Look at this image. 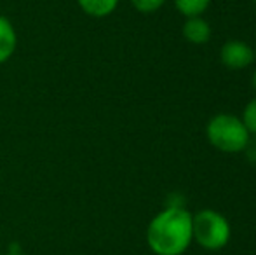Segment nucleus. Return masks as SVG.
<instances>
[{"label":"nucleus","mask_w":256,"mask_h":255,"mask_svg":"<svg viewBox=\"0 0 256 255\" xmlns=\"http://www.w3.org/2000/svg\"><path fill=\"white\" fill-rule=\"evenodd\" d=\"M192 241V213L185 206H166L146 227V245L155 255H183Z\"/></svg>","instance_id":"1"},{"label":"nucleus","mask_w":256,"mask_h":255,"mask_svg":"<svg viewBox=\"0 0 256 255\" xmlns=\"http://www.w3.org/2000/svg\"><path fill=\"white\" fill-rule=\"evenodd\" d=\"M206 136L216 150L225 154L244 152L251 140V133L248 131L244 121L226 112L216 114L209 119L206 126Z\"/></svg>","instance_id":"2"},{"label":"nucleus","mask_w":256,"mask_h":255,"mask_svg":"<svg viewBox=\"0 0 256 255\" xmlns=\"http://www.w3.org/2000/svg\"><path fill=\"white\" fill-rule=\"evenodd\" d=\"M232 227L225 215L220 211L204 208L192 215V238L200 248L216 252L228 245Z\"/></svg>","instance_id":"3"},{"label":"nucleus","mask_w":256,"mask_h":255,"mask_svg":"<svg viewBox=\"0 0 256 255\" xmlns=\"http://www.w3.org/2000/svg\"><path fill=\"white\" fill-rule=\"evenodd\" d=\"M256 60V53L248 42L232 39L226 41L220 49V62L228 70H244Z\"/></svg>","instance_id":"4"},{"label":"nucleus","mask_w":256,"mask_h":255,"mask_svg":"<svg viewBox=\"0 0 256 255\" xmlns=\"http://www.w3.org/2000/svg\"><path fill=\"white\" fill-rule=\"evenodd\" d=\"M183 37L186 42L196 46L208 44L211 41V25L200 16L196 18H185L183 23Z\"/></svg>","instance_id":"5"},{"label":"nucleus","mask_w":256,"mask_h":255,"mask_svg":"<svg viewBox=\"0 0 256 255\" xmlns=\"http://www.w3.org/2000/svg\"><path fill=\"white\" fill-rule=\"evenodd\" d=\"M18 48V32L10 20L0 14V65L7 63Z\"/></svg>","instance_id":"6"},{"label":"nucleus","mask_w":256,"mask_h":255,"mask_svg":"<svg viewBox=\"0 0 256 255\" xmlns=\"http://www.w3.org/2000/svg\"><path fill=\"white\" fill-rule=\"evenodd\" d=\"M78 7L91 18H106L117 9L118 0H77Z\"/></svg>","instance_id":"7"},{"label":"nucleus","mask_w":256,"mask_h":255,"mask_svg":"<svg viewBox=\"0 0 256 255\" xmlns=\"http://www.w3.org/2000/svg\"><path fill=\"white\" fill-rule=\"evenodd\" d=\"M212 0H174V7L182 16L185 18H196L202 16L209 9Z\"/></svg>","instance_id":"8"},{"label":"nucleus","mask_w":256,"mask_h":255,"mask_svg":"<svg viewBox=\"0 0 256 255\" xmlns=\"http://www.w3.org/2000/svg\"><path fill=\"white\" fill-rule=\"evenodd\" d=\"M240 119L244 121L248 131H250L251 135H256V96L253 100H250L248 105L244 107L242 117H240Z\"/></svg>","instance_id":"9"},{"label":"nucleus","mask_w":256,"mask_h":255,"mask_svg":"<svg viewBox=\"0 0 256 255\" xmlns=\"http://www.w3.org/2000/svg\"><path fill=\"white\" fill-rule=\"evenodd\" d=\"M131 6L142 14H152L166 4V0H129Z\"/></svg>","instance_id":"10"},{"label":"nucleus","mask_w":256,"mask_h":255,"mask_svg":"<svg viewBox=\"0 0 256 255\" xmlns=\"http://www.w3.org/2000/svg\"><path fill=\"white\" fill-rule=\"evenodd\" d=\"M4 255H26V253H21V252H7V253H4Z\"/></svg>","instance_id":"11"},{"label":"nucleus","mask_w":256,"mask_h":255,"mask_svg":"<svg viewBox=\"0 0 256 255\" xmlns=\"http://www.w3.org/2000/svg\"><path fill=\"white\" fill-rule=\"evenodd\" d=\"M253 88H254V91H256V70H254V74H253Z\"/></svg>","instance_id":"12"},{"label":"nucleus","mask_w":256,"mask_h":255,"mask_svg":"<svg viewBox=\"0 0 256 255\" xmlns=\"http://www.w3.org/2000/svg\"><path fill=\"white\" fill-rule=\"evenodd\" d=\"M253 2H254V9H256V0H253Z\"/></svg>","instance_id":"13"},{"label":"nucleus","mask_w":256,"mask_h":255,"mask_svg":"<svg viewBox=\"0 0 256 255\" xmlns=\"http://www.w3.org/2000/svg\"><path fill=\"white\" fill-rule=\"evenodd\" d=\"M0 255H2V252H0Z\"/></svg>","instance_id":"14"},{"label":"nucleus","mask_w":256,"mask_h":255,"mask_svg":"<svg viewBox=\"0 0 256 255\" xmlns=\"http://www.w3.org/2000/svg\"><path fill=\"white\" fill-rule=\"evenodd\" d=\"M254 53H256V49H254Z\"/></svg>","instance_id":"15"}]
</instances>
